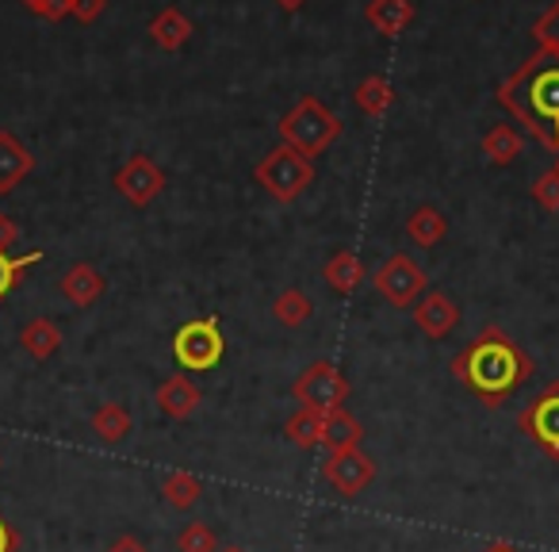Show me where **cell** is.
Masks as SVG:
<instances>
[{
	"label": "cell",
	"instance_id": "1",
	"mask_svg": "<svg viewBox=\"0 0 559 552\" xmlns=\"http://www.w3.org/2000/svg\"><path fill=\"white\" fill-rule=\"evenodd\" d=\"M495 96L548 154H559V55L536 47Z\"/></svg>",
	"mask_w": 559,
	"mask_h": 552
},
{
	"label": "cell",
	"instance_id": "2",
	"mask_svg": "<svg viewBox=\"0 0 559 552\" xmlns=\"http://www.w3.org/2000/svg\"><path fill=\"white\" fill-rule=\"evenodd\" d=\"M449 368L479 403L498 407L506 396H513V391L533 376V357H528L506 330L483 327L479 334L452 357Z\"/></svg>",
	"mask_w": 559,
	"mask_h": 552
},
{
	"label": "cell",
	"instance_id": "3",
	"mask_svg": "<svg viewBox=\"0 0 559 552\" xmlns=\"http://www.w3.org/2000/svg\"><path fill=\"white\" fill-rule=\"evenodd\" d=\"M276 131H280V139H284V146L299 150V154L314 162V157L326 154V150L337 142L342 119H337L319 96H299V104L280 119Z\"/></svg>",
	"mask_w": 559,
	"mask_h": 552
},
{
	"label": "cell",
	"instance_id": "4",
	"mask_svg": "<svg viewBox=\"0 0 559 552\" xmlns=\"http://www.w3.org/2000/svg\"><path fill=\"white\" fill-rule=\"evenodd\" d=\"M253 180L280 203H292L314 185V162L292 146H276L253 165Z\"/></svg>",
	"mask_w": 559,
	"mask_h": 552
},
{
	"label": "cell",
	"instance_id": "5",
	"mask_svg": "<svg viewBox=\"0 0 559 552\" xmlns=\"http://www.w3.org/2000/svg\"><path fill=\"white\" fill-rule=\"evenodd\" d=\"M223 353H226V338L223 327H218V315L192 319L173 334V357L188 373H211L223 361Z\"/></svg>",
	"mask_w": 559,
	"mask_h": 552
},
{
	"label": "cell",
	"instance_id": "6",
	"mask_svg": "<svg viewBox=\"0 0 559 552\" xmlns=\"http://www.w3.org/2000/svg\"><path fill=\"white\" fill-rule=\"evenodd\" d=\"M292 396L299 399V407H311V411H337L349 399V380L342 376V368L334 361H314L299 373V380L292 384Z\"/></svg>",
	"mask_w": 559,
	"mask_h": 552
},
{
	"label": "cell",
	"instance_id": "7",
	"mask_svg": "<svg viewBox=\"0 0 559 552\" xmlns=\"http://www.w3.org/2000/svg\"><path fill=\"white\" fill-rule=\"evenodd\" d=\"M372 284L391 307H414L429 292L426 269L418 261H411V254H391L372 277Z\"/></svg>",
	"mask_w": 559,
	"mask_h": 552
},
{
	"label": "cell",
	"instance_id": "8",
	"mask_svg": "<svg viewBox=\"0 0 559 552\" xmlns=\"http://www.w3.org/2000/svg\"><path fill=\"white\" fill-rule=\"evenodd\" d=\"M116 192L131 208H150L165 192V169L150 154H131L116 173Z\"/></svg>",
	"mask_w": 559,
	"mask_h": 552
},
{
	"label": "cell",
	"instance_id": "9",
	"mask_svg": "<svg viewBox=\"0 0 559 552\" xmlns=\"http://www.w3.org/2000/svg\"><path fill=\"white\" fill-rule=\"evenodd\" d=\"M521 434L533 437L551 460H559V380H551L548 388L521 411Z\"/></svg>",
	"mask_w": 559,
	"mask_h": 552
},
{
	"label": "cell",
	"instance_id": "10",
	"mask_svg": "<svg viewBox=\"0 0 559 552\" xmlns=\"http://www.w3.org/2000/svg\"><path fill=\"white\" fill-rule=\"evenodd\" d=\"M322 475H326V483L337 491V495L353 498V495H360L368 483H372L376 465H372V457H368V453L345 449V453H330L326 465H322Z\"/></svg>",
	"mask_w": 559,
	"mask_h": 552
},
{
	"label": "cell",
	"instance_id": "11",
	"mask_svg": "<svg viewBox=\"0 0 559 552\" xmlns=\"http://www.w3.org/2000/svg\"><path fill=\"white\" fill-rule=\"evenodd\" d=\"M414 322L426 338H449L460 322V307L444 292H426V296L414 304Z\"/></svg>",
	"mask_w": 559,
	"mask_h": 552
},
{
	"label": "cell",
	"instance_id": "12",
	"mask_svg": "<svg viewBox=\"0 0 559 552\" xmlns=\"http://www.w3.org/2000/svg\"><path fill=\"white\" fill-rule=\"evenodd\" d=\"M35 169V154L16 139L12 131L0 127V196L16 192Z\"/></svg>",
	"mask_w": 559,
	"mask_h": 552
},
{
	"label": "cell",
	"instance_id": "13",
	"mask_svg": "<svg viewBox=\"0 0 559 552\" xmlns=\"http://www.w3.org/2000/svg\"><path fill=\"white\" fill-rule=\"evenodd\" d=\"M104 289H108V281H104V272L96 269L93 261L70 265L66 277H62V284H58V292H62L73 307H93L96 300L104 296Z\"/></svg>",
	"mask_w": 559,
	"mask_h": 552
},
{
	"label": "cell",
	"instance_id": "14",
	"mask_svg": "<svg viewBox=\"0 0 559 552\" xmlns=\"http://www.w3.org/2000/svg\"><path fill=\"white\" fill-rule=\"evenodd\" d=\"M154 399H157V407H162V414L185 422V419H192V414H195L203 391L195 388V384L188 380L185 373H177V376H169V380H162V388H157Z\"/></svg>",
	"mask_w": 559,
	"mask_h": 552
},
{
	"label": "cell",
	"instance_id": "15",
	"mask_svg": "<svg viewBox=\"0 0 559 552\" xmlns=\"http://www.w3.org/2000/svg\"><path fill=\"white\" fill-rule=\"evenodd\" d=\"M365 20L372 24V32L395 39L414 24V0H368Z\"/></svg>",
	"mask_w": 559,
	"mask_h": 552
},
{
	"label": "cell",
	"instance_id": "16",
	"mask_svg": "<svg viewBox=\"0 0 559 552\" xmlns=\"http://www.w3.org/2000/svg\"><path fill=\"white\" fill-rule=\"evenodd\" d=\"M322 277H326V284L337 292V296H353V292L365 284L368 272H365V261H360L353 249H337V254H330Z\"/></svg>",
	"mask_w": 559,
	"mask_h": 552
},
{
	"label": "cell",
	"instance_id": "17",
	"mask_svg": "<svg viewBox=\"0 0 559 552\" xmlns=\"http://www.w3.org/2000/svg\"><path fill=\"white\" fill-rule=\"evenodd\" d=\"M360 442H365V426H360L345 407L326 411V419H322V445H326V453L360 449Z\"/></svg>",
	"mask_w": 559,
	"mask_h": 552
},
{
	"label": "cell",
	"instance_id": "18",
	"mask_svg": "<svg viewBox=\"0 0 559 552\" xmlns=\"http://www.w3.org/2000/svg\"><path fill=\"white\" fill-rule=\"evenodd\" d=\"M20 345H24L27 357L50 361L58 350H62V327H58L55 319H47V315H39V319L24 322V330H20Z\"/></svg>",
	"mask_w": 559,
	"mask_h": 552
},
{
	"label": "cell",
	"instance_id": "19",
	"mask_svg": "<svg viewBox=\"0 0 559 552\" xmlns=\"http://www.w3.org/2000/svg\"><path fill=\"white\" fill-rule=\"evenodd\" d=\"M150 39L173 55V50H180L188 39H192V20H188L177 4H169V9H162L154 20H150Z\"/></svg>",
	"mask_w": 559,
	"mask_h": 552
},
{
	"label": "cell",
	"instance_id": "20",
	"mask_svg": "<svg viewBox=\"0 0 559 552\" xmlns=\"http://www.w3.org/2000/svg\"><path fill=\"white\" fill-rule=\"evenodd\" d=\"M353 101H357V108L365 111L368 119H383L391 108H395V89H391V81H388V78L372 73V78H365V81L357 85Z\"/></svg>",
	"mask_w": 559,
	"mask_h": 552
},
{
	"label": "cell",
	"instance_id": "21",
	"mask_svg": "<svg viewBox=\"0 0 559 552\" xmlns=\"http://www.w3.org/2000/svg\"><path fill=\"white\" fill-rule=\"evenodd\" d=\"M406 234H411L414 246L421 249H433L437 242L449 234V223H444V215L437 208H429V203H421V208L411 211V219H406Z\"/></svg>",
	"mask_w": 559,
	"mask_h": 552
},
{
	"label": "cell",
	"instance_id": "22",
	"mask_svg": "<svg viewBox=\"0 0 559 552\" xmlns=\"http://www.w3.org/2000/svg\"><path fill=\"white\" fill-rule=\"evenodd\" d=\"M521 150H525V142L510 124H495L483 134V154L490 157V165H513L521 157Z\"/></svg>",
	"mask_w": 559,
	"mask_h": 552
},
{
	"label": "cell",
	"instance_id": "23",
	"mask_svg": "<svg viewBox=\"0 0 559 552\" xmlns=\"http://www.w3.org/2000/svg\"><path fill=\"white\" fill-rule=\"evenodd\" d=\"M93 430L100 442L119 445L127 434H131V411L123 403H100L93 411Z\"/></svg>",
	"mask_w": 559,
	"mask_h": 552
},
{
	"label": "cell",
	"instance_id": "24",
	"mask_svg": "<svg viewBox=\"0 0 559 552\" xmlns=\"http://www.w3.org/2000/svg\"><path fill=\"white\" fill-rule=\"evenodd\" d=\"M322 419H326L322 411L299 407V411L284 422V437H288L292 445H299V449H314V445H322Z\"/></svg>",
	"mask_w": 559,
	"mask_h": 552
},
{
	"label": "cell",
	"instance_id": "25",
	"mask_svg": "<svg viewBox=\"0 0 559 552\" xmlns=\"http://www.w3.org/2000/svg\"><path fill=\"white\" fill-rule=\"evenodd\" d=\"M272 315H276L280 327L296 330L314 315V304H311V296H307L304 289H284L276 296V304H272Z\"/></svg>",
	"mask_w": 559,
	"mask_h": 552
},
{
	"label": "cell",
	"instance_id": "26",
	"mask_svg": "<svg viewBox=\"0 0 559 552\" xmlns=\"http://www.w3.org/2000/svg\"><path fill=\"white\" fill-rule=\"evenodd\" d=\"M43 261V249H32V254H0V304L12 296V292L24 284V277Z\"/></svg>",
	"mask_w": 559,
	"mask_h": 552
},
{
	"label": "cell",
	"instance_id": "27",
	"mask_svg": "<svg viewBox=\"0 0 559 552\" xmlns=\"http://www.w3.org/2000/svg\"><path fill=\"white\" fill-rule=\"evenodd\" d=\"M162 495H165V503H169V506H177V510H188V506L200 503L203 483L195 480L192 472H169L162 480Z\"/></svg>",
	"mask_w": 559,
	"mask_h": 552
},
{
	"label": "cell",
	"instance_id": "28",
	"mask_svg": "<svg viewBox=\"0 0 559 552\" xmlns=\"http://www.w3.org/2000/svg\"><path fill=\"white\" fill-rule=\"evenodd\" d=\"M177 549L180 552H218V537L207 521H188L177 533Z\"/></svg>",
	"mask_w": 559,
	"mask_h": 552
},
{
	"label": "cell",
	"instance_id": "29",
	"mask_svg": "<svg viewBox=\"0 0 559 552\" xmlns=\"http://www.w3.org/2000/svg\"><path fill=\"white\" fill-rule=\"evenodd\" d=\"M533 39L540 50H551L559 55V0H551L548 9L540 12V20L533 24Z\"/></svg>",
	"mask_w": 559,
	"mask_h": 552
},
{
	"label": "cell",
	"instance_id": "30",
	"mask_svg": "<svg viewBox=\"0 0 559 552\" xmlns=\"http://www.w3.org/2000/svg\"><path fill=\"white\" fill-rule=\"evenodd\" d=\"M533 200L540 203L544 211H559V173L556 169H548V173H540V177H536Z\"/></svg>",
	"mask_w": 559,
	"mask_h": 552
},
{
	"label": "cell",
	"instance_id": "31",
	"mask_svg": "<svg viewBox=\"0 0 559 552\" xmlns=\"http://www.w3.org/2000/svg\"><path fill=\"white\" fill-rule=\"evenodd\" d=\"M32 16H39V20H50V24H58V20H66L70 16V0H20Z\"/></svg>",
	"mask_w": 559,
	"mask_h": 552
},
{
	"label": "cell",
	"instance_id": "32",
	"mask_svg": "<svg viewBox=\"0 0 559 552\" xmlns=\"http://www.w3.org/2000/svg\"><path fill=\"white\" fill-rule=\"evenodd\" d=\"M108 9V0H70V16L81 20V24H96Z\"/></svg>",
	"mask_w": 559,
	"mask_h": 552
},
{
	"label": "cell",
	"instance_id": "33",
	"mask_svg": "<svg viewBox=\"0 0 559 552\" xmlns=\"http://www.w3.org/2000/svg\"><path fill=\"white\" fill-rule=\"evenodd\" d=\"M16 242H20V223L9 215V211H0V254H12Z\"/></svg>",
	"mask_w": 559,
	"mask_h": 552
},
{
	"label": "cell",
	"instance_id": "34",
	"mask_svg": "<svg viewBox=\"0 0 559 552\" xmlns=\"http://www.w3.org/2000/svg\"><path fill=\"white\" fill-rule=\"evenodd\" d=\"M20 549V533L4 514H0V552H16Z\"/></svg>",
	"mask_w": 559,
	"mask_h": 552
},
{
	"label": "cell",
	"instance_id": "35",
	"mask_svg": "<svg viewBox=\"0 0 559 552\" xmlns=\"http://www.w3.org/2000/svg\"><path fill=\"white\" fill-rule=\"evenodd\" d=\"M108 552H150V549H146V541H142V537L123 533V537H116V541L108 544Z\"/></svg>",
	"mask_w": 559,
	"mask_h": 552
},
{
	"label": "cell",
	"instance_id": "36",
	"mask_svg": "<svg viewBox=\"0 0 559 552\" xmlns=\"http://www.w3.org/2000/svg\"><path fill=\"white\" fill-rule=\"evenodd\" d=\"M276 4H280L284 12H299V9L307 4V0H276Z\"/></svg>",
	"mask_w": 559,
	"mask_h": 552
},
{
	"label": "cell",
	"instance_id": "37",
	"mask_svg": "<svg viewBox=\"0 0 559 552\" xmlns=\"http://www.w3.org/2000/svg\"><path fill=\"white\" fill-rule=\"evenodd\" d=\"M487 552H513V549H506V544H495V549H487Z\"/></svg>",
	"mask_w": 559,
	"mask_h": 552
},
{
	"label": "cell",
	"instance_id": "38",
	"mask_svg": "<svg viewBox=\"0 0 559 552\" xmlns=\"http://www.w3.org/2000/svg\"><path fill=\"white\" fill-rule=\"evenodd\" d=\"M218 552H246V549H238V544H230V549H218Z\"/></svg>",
	"mask_w": 559,
	"mask_h": 552
},
{
	"label": "cell",
	"instance_id": "39",
	"mask_svg": "<svg viewBox=\"0 0 559 552\" xmlns=\"http://www.w3.org/2000/svg\"><path fill=\"white\" fill-rule=\"evenodd\" d=\"M551 169H556V173H559V154H556V165H551Z\"/></svg>",
	"mask_w": 559,
	"mask_h": 552
},
{
	"label": "cell",
	"instance_id": "40",
	"mask_svg": "<svg viewBox=\"0 0 559 552\" xmlns=\"http://www.w3.org/2000/svg\"><path fill=\"white\" fill-rule=\"evenodd\" d=\"M0 465H4V460H0Z\"/></svg>",
	"mask_w": 559,
	"mask_h": 552
}]
</instances>
